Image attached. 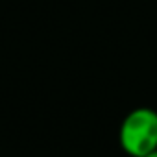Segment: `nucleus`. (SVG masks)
I'll return each instance as SVG.
<instances>
[{
	"label": "nucleus",
	"mask_w": 157,
	"mask_h": 157,
	"mask_svg": "<svg viewBox=\"0 0 157 157\" xmlns=\"http://www.w3.org/2000/svg\"><path fill=\"white\" fill-rule=\"evenodd\" d=\"M144 157H157V148H155V150H151L150 153H146Z\"/></svg>",
	"instance_id": "obj_2"
},
{
	"label": "nucleus",
	"mask_w": 157,
	"mask_h": 157,
	"mask_svg": "<svg viewBox=\"0 0 157 157\" xmlns=\"http://www.w3.org/2000/svg\"><path fill=\"white\" fill-rule=\"evenodd\" d=\"M118 144L129 157H144L157 148V111L137 107L129 111L118 128Z\"/></svg>",
	"instance_id": "obj_1"
}]
</instances>
